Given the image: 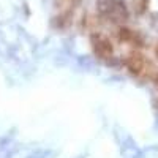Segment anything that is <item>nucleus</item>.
<instances>
[{
	"label": "nucleus",
	"instance_id": "1",
	"mask_svg": "<svg viewBox=\"0 0 158 158\" xmlns=\"http://www.w3.org/2000/svg\"><path fill=\"white\" fill-rule=\"evenodd\" d=\"M98 13L101 18L117 24L128 19V8L122 0H98Z\"/></svg>",
	"mask_w": 158,
	"mask_h": 158
},
{
	"label": "nucleus",
	"instance_id": "2",
	"mask_svg": "<svg viewBox=\"0 0 158 158\" xmlns=\"http://www.w3.org/2000/svg\"><path fill=\"white\" fill-rule=\"evenodd\" d=\"M90 46H92L94 54L101 60H109L114 56V46L111 43V40L103 33H92Z\"/></svg>",
	"mask_w": 158,
	"mask_h": 158
},
{
	"label": "nucleus",
	"instance_id": "3",
	"mask_svg": "<svg viewBox=\"0 0 158 158\" xmlns=\"http://www.w3.org/2000/svg\"><path fill=\"white\" fill-rule=\"evenodd\" d=\"M125 65H127V70L133 76H141L144 71H146L147 62H146V57H144L141 52L135 51V52H131V54L127 57Z\"/></svg>",
	"mask_w": 158,
	"mask_h": 158
},
{
	"label": "nucleus",
	"instance_id": "4",
	"mask_svg": "<svg viewBox=\"0 0 158 158\" xmlns=\"http://www.w3.org/2000/svg\"><path fill=\"white\" fill-rule=\"evenodd\" d=\"M117 40L120 43H133V44H139L141 43V38L136 32L130 30L127 27H120L117 30Z\"/></svg>",
	"mask_w": 158,
	"mask_h": 158
},
{
	"label": "nucleus",
	"instance_id": "5",
	"mask_svg": "<svg viewBox=\"0 0 158 158\" xmlns=\"http://www.w3.org/2000/svg\"><path fill=\"white\" fill-rule=\"evenodd\" d=\"M81 2L82 0H54L59 13H65V15H73L74 8L81 5Z\"/></svg>",
	"mask_w": 158,
	"mask_h": 158
},
{
	"label": "nucleus",
	"instance_id": "6",
	"mask_svg": "<svg viewBox=\"0 0 158 158\" xmlns=\"http://www.w3.org/2000/svg\"><path fill=\"white\" fill-rule=\"evenodd\" d=\"M147 5H149V0H135V10H136L138 15H142V13H146Z\"/></svg>",
	"mask_w": 158,
	"mask_h": 158
},
{
	"label": "nucleus",
	"instance_id": "7",
	"mask_svg": "<svg viewBox=\"0 0 158 158\" xmlns=\"http://www.w3.org/2000/svg\"><path fill=\"white\" fill-rule=\"evenodd\" d=\"M155 56H156V59H158V43L155 44Z\"/></svg>",
	"mask_w": 158,
	"mask_h": 158
},
{
	"label": "nucleus",
	"instance_id": "8",
	"mask_svg": "<svg viewBox=\"0 0 158 158\" xmlns=\"http://www.w3.org/2000/svg\"><path fill=\"white\" fill-rule=\"evenodd\" d=\"M155 85H156V89H158V74L155 76Z\"/></svg>",
	"mask_w": 158,
	"mask_h": 158
}]
</instances>
